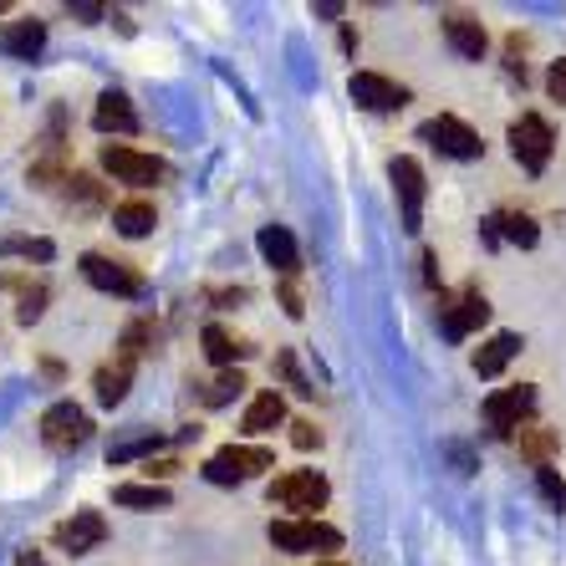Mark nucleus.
<instances>
[{
    "instance_id": "1",
    "label": "nucleus",
    "mask_w": 566,
    "mask_h": 566,
    "mask_svg": "<svg viewBox=\"0 0 566 566\" xmlns=\"http://www.w3.org/2000/svg\"><path fill=\"white\" fill-rule=\"evenodd\" d=\"M332 495L327 474L316 470H286L281 480H271V505L291 511V521H312V511H322Z\"/></svg>"
},
{
    "instance_id": "2",
    "label": "nucleus",
    "mask_w": 566,
    "mask_h": 566,
    "mask_svg": "<svg viewBox=\"0 0 566 566\" xmlns=\"http://www.w3.org/2000/svg\"><path fill=\"white\" fill-rule=\"evenodd\" d=\"M271 546L276 552H296V556H306V552H343V531L337 526H327V521H271Z\"/></svg>"
},
{
    "instance_id": "3",
    "label": "nucleus",
    "mask_w": 566,
    "mask_h": 566,
    "mask_svg": "<svg viewBox=\"0 0 566 566\" xmlns=\"http://www.w3.org/2000/svg\"><path fill=\"white\" fill-rule=\"evenodd\" d=\"M271 464H276V454L265 444H224L220 454H210L205 480H214V485H245L251 474L271 470Z\"/></svg>"
},
{
    "instance_id": "4",
    "label": "nucleus",
    "mask_w": 566,
    "mask_h": 566,
    "mask_svg": "<svg viewBox=\"0 0 566 566\" xmlns=\"http://www.w3.org/2000/svg\"><path fill=\"white\" fill-rule=\"evenodd\" d=\"M41 439H46V449H56V454H72V449H82L93 439V419H87V409H77L72 398H62V403H52V409L41 413Z\"/></svg>"
},
{
    "instance_id": "5",
    "label": "nucleus",
    "mask_w": 566,
    "mask_h": 566,
    "mask_svg": "<svg viewBox=\"0 0 566 566\" xmlns=\"http://www.w3.org/2000/svg\"><path fill=\"white\" fill-rule=\"evenodd\" d=\"M552 148H556L552 123L541 118V113H521V118L511 123V154H515V164H521L526 174L546 169V164H552Z\"/></svg>"
},
{
    "instance_id": "6",
    "label": "nucleus",
    "mask_w": 566,
    "mask_h": 566,
    "mask_svg": "<svg viewBox=\"0 0 566 566\" xmlns=\"http://www.w3.org/2000/svg\"><path fill=\"white\" fill-rule=\"evenodd\" d=\"M103 169L118 179V185H133V189H148L158 179H169V164L154 154H138L128 144H103Z\"/></svg>"
},
{
    "instance_id": "7",
    "label": "nucleus",
    "mask_w": 566,
    "mask_h": 566,
    "mask_svg": "<svg viewBox=\"0 0 566 566\" xmlns=\"http://www.w3.org/2000/svg\"><path fill=\"white\" fill-rule=\"evenodd\" d=\"M388 179H394L398 205H403V230L419 235V224H423V164L409 154H398L394 164H388Z\"/></svg>"
},
{
    "instance_id": "8",
    "label": "nucleus",
    "mask_w": 566,
    "mask_h": 566,
    "mask_svg": "<svg viewBox=\"0 0 566 566\" xmlns=\"http://www.w3.org/2000/svg\"><path fill=\"white\" fill-rule=\"evenodd\" d=\"M423 138H429L439 154H449V158H480L485 154V138H480L470 123L454 118V113H439V118L423 123Z\"/></svg>"
},
{
    "instance_id": "9",
    "label": "nucleus",
    "mask_w": 566,
    "mask_h": 566,
    "mask_svg": "<svg viewBox=\"0 0 566 566\" xmlns=\"http://www.w3.org/2000/svg\"><path fill=\"white\" fill-rule=\"evenodd\" d=\"M77 265H82V281H87V286H97V291H107V296H144V276H138V271H128L123 261H107V255L87 251Z\"/></svg>"
},
{
    "instance_id": "10",
    "label": "nucleus",
    "mask_w": 566,
    "mask_h": 566,
    "mask_svg": "<svg viewBox=\"0 0 566 566\" xmlns=\"http://www.w3.org/2000/svg\"><path fill=\"white\" fill-rule=\"evenodd\" d=\"M347 93H353L357 107H368V113H394V107L409 103V87L394 77H382V72H353Z\"/></svg>"
},
{
    "instance_id": "11",
    "label": "nucleus",
    "mask_w": 566,
    "mask_h": 566,
    "mask_svg": "<svg viewBox=\"0 0 566 566\" xmlns=\"http://www.w3.org/2000/svg\"><path fill=\"white\" fill-rule=\"evenodd\" d=\"M490 322V302L480 296V291H464V296H454V302L439 306V327H444L449 343H464L470 332H480Z\"/></svg>"
},
{
    "instance_id": "12",
    "label": "nucleus",
    "mask_w": 566,
    "mask_h": 566,
    "mask_svg": "<svg viewBox=\"0 0 566 566\" xmlns=\"http://www.w3.org/2000/svg\"><path fill=\"white\" fill-rule=\"evenodd\" d=\"M52 541L62 546L66 556H87V552H97L107 541V521L97 511H77L72 521H62V526L52 531Z\"/></svg>"
},
{
    "instance_id": "13",
    "label": "nucleus",
    "mask_w": 566,
    "mask_h": 566,
    "mask_svg": "<svg viewBox=\"0 0 566 566\" xmlns=\"http://www.w3.org/2000/svg\"><path fill=\"white\" fill-rule=\"evenodd\" d=\"M536 409V388L521 382V388H501V394L485 398V423L490 429H521V419Z\"/></svg>"
},
{
    "instance_id": "14",
    "label": "nucleus",
    "mask_w": 566,
    "mask_h": 566,
    "mask_svg": "<svg viewBox=\"0 0 566 566\" xmlns=\"http://www.w3.org/2000/svg\"><path fill=\"white\" fill-rule=\"evenodd\" d=\"M41 46H46V21H6L0 27V52L15 56V62H36Z\"/></svg>"
},
{
    "instance_id": "15",
    "label": "nucleus",
    "mask_w": 566,
    "mask_h": 566,
    "mask_svg": "<svg viewBox=\"0 0 566 566\" xmlns=\"http://www.w3.org/2000/svg\"><path fill=\"white\" fill-rule=\"evenodd\" d=\"M444 41L454 46V52L464 56V62H480L485 56V46H490V36H485V27L474 21V15H444Z\"/></svg>"
},
{
    "instance_id": "16",
    "label": "nucleus",
    "mask_w": 566,
    "mask_h": 566,
    "mask_svg": "<svg viewBox=\"0 0 566 566\" xmlns=\"http://www.w3.org/2000/svg\"><path fill=\"white\" fill-rule=\"evenodd\" d=\"M133 363H138V357L118 353V357H113V363H103V368H97V378H93V388H97V403H107V409H118L123 398H128Z\"/></svg>"
},
{
    "instance_id": "17",
    "label": "nucleus",
    "mask_w": 566,
    "mask_h": 566,
    "mask_svg": "<svg viewBox=\"0 0 566 566\" xmlns=\"http://www.w3.org/2000/svg\"><path fill=\"white\" fill-rule=\"evenodd\" d=\"M255 245H261L265 265H276L281 276H296V265H302V255H296V240H291L286 224H265L261 235H255Z\"/></svg>"
},
{
    "instance_id": "18",
    "label": "nucleus",
    "mask_w": 566,
    "mask_h": 566,
    "mask_svg": "<svg viewBox=\"0 0 566 566\" xmlns=\"http://www.w3.org/2000/svg\"><path fill=\"white\" fill-rule=\"evenodd\" d=\"M276 423H286V398H281L276 388H265V394L251 398V409H245L240 429H245V434H271Z\"/></svg>"
},
{
    "instance_id": "19",
    "label": "nucleus",
    "mask_w": 566,
    "mask_h": 566,
    "mask_svg": "<svg viewBox=\"0 0 566 566\" xmlns=\"http://www.w3.org/2000/svg\"><path fill=\"white\" fill-rule=\"evenodd\" d=\"M93 128L97 133H138V113L123 93H103L93 107Z\"/></svg>"
},
{
    "instance_id": "20",
    "label": "nucleus",
    "mask_w": 566,
    "mask_h": 566,
    "mask_svg": "<svg viewBox=\"0 0 566 566\" xmlns=\"http://www.w3.org/2000/svg\"><path fill=\"white\" fill-rule=\"evenodd\" d=\"M515 353H521V337H515V332H495V337L474 353V373H480V378H501Z\"/></svg>"
},
{
    "instance_id": "21",
    "label": "nucleus",
    "mask_w": 566,
    "mask_h": 566,
    "mask_svg": "<svg viewBox=\"0 0 566 566\" xmlns=\"http://www.w3.org/2000/svg\"><path fill=\"white\" fill-rule=\"evenodd\" d=\"M113 224H118V235L144 240L148 230L158 224V214H154V205H148V199H123L118 210H113Z\"/></svg>"
},
{
    "instance_id": "22",
    "label": "nucleus",
    "mask_w": 566,
    "mask_h": 566,
    "mask_svg": "<svg viewBox=\"0 0 566 566\" xmlns=\"http://www.w3.org/2000/svg\"><path fill=\"white\" fill-rule=\"evenodd\" d=\"M199 343H205V357H210L214 368H235L240 357L251 353V347H245V343H235V337H230V332H224L220 322H210V327H205V337H199Z\"/></svg>"
},
{
    "instance_id": "23",
    "label": "nucleus",
    "mask_w": 566,
    "mask_h": 566,
    "mask_svg": "<svg viewBox=\"0 0 566 566\" xmlns=\"http://www.w3.org/2000/svg\"><path fill=\"white\" fill-rule=\"evenodd\" d=\"M113 501L128 505V511H164L174 495H169V485H118Z\"/></svg>"
},
{
    "instance_id": "24",
    "label": "nucleus",
    "mask_w": 566,
    "mask_h": 566,
    "mask_svg": "<svg viewBox=\"0 0 566 566\" xmlns=\"http://www.w3.org/2000/svg\"><path fill=\"white\" fill-rule=\"evenodd\" d=\"M490 224H501V235L511 240V245H526V251H531V245H536V240H541L536 220H531V214H521V210H501V214H495V220H490Z\"/></svg>"
},
{
    "instance_id": "25",
    "label": "nucleus",
    "mask_w": 566,
    "mask_h": 566,
    "mask_svg": "<svg viewBox=\"0 0 566 566\" xmlns=\"http://www.w3.org/2000/svg\"><path fill=\"white\" fill-rule=\"evenodd\" d=\"M515 444H521V454H526L536 470H546V460L556 454V434H552V429H521V439H515Z\"/></svg>"
},
{
    "instance_id": "26",
    "label": "nucleus",
    "mask_w": 566,
    "mask_h": 566,
    "mask_svg": "<svg viewBox=\"0 0 566 566\" xmlns=\"http://www.w3.org/2000/svg\"><path fill=\"white\" fill-rule=\"evenodd\" d=\"M158 444H164V434H154V429H144V434L118 439V444L107 449V464H128V460H138V454H154Z\"/></svg>"
},
{
    "instance_id": "27",
    "label": "nucleus",
    "mask_w": 566,
    "mask_h": 566,
    "mask_svg": "<svg viewBox=\"0 0 566 566\" xmlns=\"http://www.w3.org/2000/svg\"><path fill=\"white\" fill-rule=\"evenodd\" d=\"M240 394H245V373H240V368H224L220 378L205 388V403H210V409H224V403H230V398H240Z\"/></svg>"
},
{
    "instance_id": "28",
    "label": "nucleus",
    "mask_w": 566,
    "mask_h": 566,
    "mask_svg": "<svg viewBox=\"0 0 566 566\" xmlns=\"http://www.w3.org/2000/svg\"><path fill=\"white\" fill-rule=\"evenodd\" d=\"M0 255H27V261H52L56 245H52V240H31V235H0Z\"/></svg>"
},
{
    "instance_id": "29",
    "label": "nucleus",
    "mask_w": 566,
    "mask_h": 566,
    "mask_svg": "<svg viewBox=\"0 0 566 566\" xmlns=\"http://www.w3.org/2000/svg\"><path fill=\"white\" fill-rule=\"evenodd\" d=\"M536 490L546 495V505H552V511H566V480L552 470V464H546V470H536Z\"/></svg>"
},
{
    "instance_id": "30",
    "label": "nucleus",
    "mask_w": 566,
    "mask_h": 566,
    "mask_svg": "<svg viewBox=\"0 0 566 566\" xmlns=\"http://www.w3.org/2000/svg\"><path fill=\"white\" fill-rule=\"evenodd\" d=\"M41 312H46V286H41V281H36V286H27V291H21V306H15V316H21V322H27V327H31V322H36Z\"/></svg>"
},
{
    "instance_id": "31",
    "label": "nucleus",
    "mask_w": 566,
    "mask_h": 566,
    "mask_svg": "<svg viewBox=\"0 0 566 566\" xmlns=\"http://www.w3.org/2000/svg\"><path fill=\"white\" fill-rule=\"evenodd\" d=\"M291 444H296V449H316V444H322V429H316L312 419H296V423H291Z\"/></svg>"
},
{
    "instance_id": "32",
    "label": "nucleus",
    "mask_w": 566,
    "mask_h": 566,
    "mask_svg": "<svg viewBox=\"0 0 566 566\" xmlns=\"http://www.w3.org/2000/svg\"><path fill=\"white\" fill-rule=\"evenodd\" d=\"M546 93H552V103L566 107V56L562 62H552V72H546Z\"/></svg>"
},
{
    "instance_id": "33",
    "label": "nucleus",
    "mask_w": 566,
    "mask_h": 566,
    "mask_svg": "<svg viewBox=\"0 0 566 566\" xmlns=\"http://www.w3.org/2000/svg\"><path fill=\"white\" fill-rule=\"evenodd\" d=\"M281 306H286V316H291V322H302V312H306V306H302V291L291 286V281H286V286H281Z\"/></svg>"
},
{
    "instance_id": "34",
    "label": "nucleus",
    "mask_w": 566,
    "mask_h": 566,
    "mask_svg": "<svg viewBox=\"0 0 566 566\" xmlns=\"http://www.w3.org/2000/svg\"><path fill=\"white\" fill-rule=\"evenodd\" d=\"M144 470H148V485H154V474H158V480H169V474L179 470V464H174V460H148Z\"/></svg>"
},
{
    "instance_id": "35",
    "label": "nucleus",
    "mask_w": 566,
    "mask_h": 566,
    "mask_svg": "<svg viewBox=\"0 0 566 566\" xmlns=\"http://www.w3.org/2000/svg\"><path fill=\"white\" fill-rule=\"evenodd\" d=\"M15 566H41V556L36 552H21V556H15Z\"/></svg>"
},
{
    "instance_id": "36",
    "label": "nucleus",
    "mask_w": 566,
    "mask_h": 566,
    "mask_svg": "<svg viewBox=\"0 0 566 566\" xmlns=\"http://www.w3.org/2000/svg\"><path fill=\"white\" fill-rule=\"evenodd\" d=\"M316 566H347V562H316Z\"/></svg>"
}]
</instances>
